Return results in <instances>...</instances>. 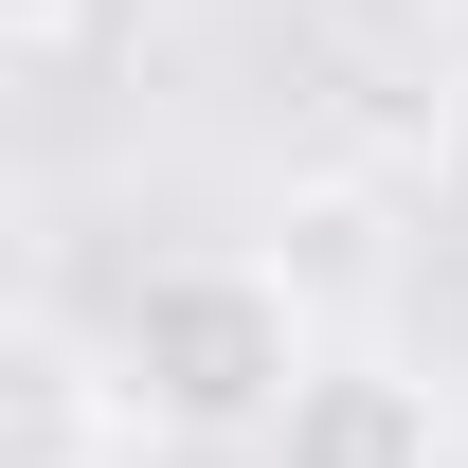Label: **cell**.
<instances>
[{"label":"cell","mask_w":468,"mask_h":468,"mask_svg":"<svg viewBox=\"0 0 468 468\" xmlns=\"http://www.w3.org/2000/svg\"><path fill=\"white\" fill-rule=\"evenodd\" d=\"M109 378H126V414H144L163 451H252L271 397L306 378V306H289V271H252V252H180V271L126 289Z\"/></svg>","instance_id":"1"},{"label":"cell","mask_w":468,"mask_h":468,"mask_svg":"<svg viewBox=\"0 0 468 468\" xmlns=\"http://www.w3.org/2000/svg\"><path fill=\"white\" fill-rule=\"evenodd\" d=\"M144 414H126L109 343L55 324V306H0V468H126Z\"/></svg>","instance_id":"2"},{"label":"cell","mask_w":468,"mask_h":468,"mask_svg":"<svg viewBox=\"0 0 468 468\" xmlns=\"http://www.w3.org/2000/svg\"><path fill=\"white\" fill-rule=\"evenodd\" d=\"M252 468H451V397H432L414 360H324L306 343V378L271 397Z\"/></svg>","instance_id":"3"},{"label":"cell","mask_w":468,"mask_h":468,"mask_svg":"<svg viewBox=\"0 0 468 468\" xmlns=\"http://www.w3.org/2000/svg\"><path fill=\"white\" fill-rule=\"evenodd\" d=\"M72 18H90V0H0V55H18V37H72Z\"/></svg>","instance_id":"4"}]
</instances>
